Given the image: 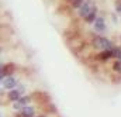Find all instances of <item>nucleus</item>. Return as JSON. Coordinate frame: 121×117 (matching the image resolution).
Masks as SVG:
<instances>
[{
	"mask_svg": "<svg viewBox=\"0 0 121 117\" xmlns=\"http://www.w3.org/2000/svg\"><path fill=\"white\" fill-rule=\"evenodd\" d=\"M90 47L94 50H99V51H103V50H111L114 47L113 41L107 37H103L100 34H93L90 40Z\"/></svg>",
	"mask_w": 121,
	"mask_h": 117,
	"instance_id": "f257e3e1",
	"label": "nucleus"
},
{
	"mask_svg": "<svg viewBox=\"0 0 121 117\" xmlns=\"http://www.w3.org/2000/svg\"><path fill=\"white\" fill-rule=\"evenodd\" d=\"M31 97L39 106H44V104H47V103L51 102V96L47 92H44V90H35V92H32L31 93Z\"/></svg>",
	"mask_w": 121,
	"mask_h": 117,
	"instance_id": "f03ea898",
	"label": "nucleus"
},
{
	"mask_svg": "<svg viewBox=\"0 0 121 117\" xmlns=\"http://www.w3.org/2000/svg\"><path fill=\"white\" fill-rule=\"evenodd\" d=\"M91 26H93V28H94V31H96L97 34H103V32H106V31H107L106 18H104L103 16H97Z\"/></svg>",
	"mask_w": 121,
	"mask_h": 117,
	"instance_id": "7ed1b4c3",
	"label": "nucleus"
},
{
	"mask_svg": "<svg viewBox=\"0 0 121 117\" xmlns=\"http://www.w3.org/2000/svg\"><path fill=\"white\" fill-rule=\"evenodd\" d=\"M35 113H37V107H34V106H31V104H27V106H24L21 110L16 112V113H14V117H34Z\"/></svg>",
	"mask_w": 121,
	"mask_h": 117,
	"instance_id": "20e7f679",
	"label": "nucleus"
},
{
	"mask_svg": "<svg viewBox=\"0 0 121 117\" xmlns=\"http://www.w3.org/2000/svg\"><path fill=\"white\" fill-rule=\"evenodd\" d=\"M94 4H96L94 0H85L83 4L78 9V17H79V18H83V17L91 10V7H93Z\"/></svg>",
	"mask_w": 121,
	"mask_h": 117,
	"instance_id": "39448f33",
	"label": "nucleus"
},
{
	"mask_svg": "<svg viewBox=\"0 0 121 117\" xmlns=\"http://www.w3.org/2000/svg\"><path fill=\"white\" fill-rule=\"evenodd\" d=\"M20 82H18V79L14 76V75H11V76H6L4 78V81H3V83H1V86L6 89V90H10V89H14L17 88V85H18Z\"/></svg>",
	"mask_w": 121,
	"mask_h": 117,
	"instance_id": "423d86ee",
	"label": "nucleus"
},
{
	"mask_svg": "<svg viewBox=\"0 0 121 117\" xmlns=\"http://www.w3.org/2000/svg\"><path fill=\"white\" fill-rule=\"evenodd\" d=\"M93 59L94 61H99V62H107V61L113 59V52H111V50H103L99 54H96Z\"/></svg>",
	"mask_w": 121,
	"mask_h": 117,
	"instance_id": "0eeeda50",
	"label": "nucleus"
},
{
	"mask_svg": "<svg viewBox=\"0 0 121 117\" xmlns=\"http://www.w3.org/2000/svg\"><path fill=\"white\" fill-rule=\"evenodd\" d=\"M99 16V7L94 4L93 7H91V10L83 17V21L86 23V24H93V21L96 20V17Z\"/></svg>",
	"mask_w": 121,
	"mask_h": 117,
	"instance_id": "6e6552de",
	"label": "nucleus"
},
{
	"mask_svg": "<svg viewBox=\"0 0 121 117\" xmlns=\"http://www.w3.org/2000/svg\"><path fill=\"white\" fill-rule=\"evenodd\" d=\"M16 71H17V65L14 62H6V63H3V75H4V78L14 75Z\"/></svg>",
	"mask_w": 121,
	"mask_h": 117,
	"instance_id": "1a4fd4ad",
	"label": "nucleus"
},
{
	"mask_svg": "<svg viewBox=\"0 0 121 117\" xmlns=\"http://www.w3.org/2000/svg\"><path fill=\"white\" fill-rule=\"evenodd\" d=\"M23 94L20 93V90L17 88H14V89H10V90H7V94H6V97H7V100L9 102H16V100H18L20 97H21Z\"/></svg>",
	"mask_w": 121,
	"mask_h": 117,
	"instance_id": "9d476101",
	"label": "nucleus"
},
{
	"mask_svg": "<svg viewBox=\"0 0 121 117\" xmlns=\"http://www.w3.org/2000/svg\"><path fill=\"white\" fill-rule=\"evenodd\" d=\"M17 102H18V103H20V104L24 107V106L30 104L31 102H32V97H31V94H23V96H21V97H20Z\"/></svg>",
	"mask_w": 121,
	"mask_h": 117,
	"instance_id": "9b49d317",
	"label": "nucleus"
},
{
	"mask_svg": "<svg viewBox=\"0 0 121 117\" xmlns=\"http://www.w3.org/2000/svg\"><path fill=\"white\" fill-rule=\"evenodd\" d=\"M111 52H113V58L114 59H120V57H121V47L114 45V47L111 48Z\"/></svg>",
	"mask_w": 121,
	"mask_h": 117,
	"instance_id": "f8f14e48",
	"label": "nucleus"
},
{
	"mask_svg": "<svg viewBox=\"0 0 121 117\" xmlns=\"http://www.w3.org/2000/svg\"><path fill=\"white\" fill-rule=\"evenodd\" d=\"M111 69H113V72H116V73H121V62L118 59H116V61L113 62Z\"/></svg>",
	"mask_w": 121,
	"mask_h": 117,
	"instance_id": "ddd939ff",
	"label": "nucleus"
},
{
	"mask_svg": "<svg viewBox=\"0 0 121 117\" xmlns=\"http://www.w3.org/2000/svg\"><path fill=\"white\" fill-rule=\"evenodd\" d=\"M83 1H85V0H72V1L69 3V6L72 7V10H78V9L83 4Z\"/></svg>",
	"mask_w": 121,
	"mask_h": 117,
	"instance_id": "4468645a",
	"label": "nucleus"
},
{
	"mask_svg": "<svg viewBox=\"0 0 121 117\" xmlns=\"http://www.w3.org/2000/svg\"><path fill=\"white\" fill-rule=\"evenodd\" d=\"M110 79H111L113 83H121V73H116V72H113L111 76H110Z\"/></svg>",
	"mask_w": 121,
	"mask_h": 117,
	"instance_id": "2eb2a0df",
	"label": "nucleus"
},
{
	"mask_svg": "<svg viewBox=\"0 0 121 117\" xmlns=\"http://www.w3.org/2000/svg\"><path fill=\"white\" fill-rule=\"evenodd\" d=\"M17 89L20 90V93H21V94H26V90H27L26 85H23V83H18V85H17Z\"/></svg>",
	"mask_w": 121,
	"mask_h": 117,
	"instance_id": "dca6fc26",
	"label": "nucleus"
},
{
	"mask_svg": "<svg viewBox=\"0 0 121 117\" xmlns=\"http://www.w3.org/2000/svg\"><path fill=\"white\" fill-rule=\"evenodd\" d=\"M114 6H116V11L121 16V0H116V4Z\"/></svg>",
	"mask_w": 121,
	"mask_h": 117,
	"instance_id": "f3484780",
	"label": "nucleus"
},
{
	"mask_svg": "<svg viewBox=\"0 0 121 117\" xmlns=\"http://www.w3.org/2000/svg\"><path fill=\"white\" fill-rule=\"evenodd\" d=\"M6 94H7V90L3 88V86H0V97H4Z\"/></svg>",
	"mask_w": 121,
	"mask_h": 117,
	"instance_id": "a211bd4d",
	"label": "nucleus"
},
{
	"mask_svg": "<svg viewBox=\"0 0 121 117\" xmlns=\"http://www.w3.org/2000/svg\"><path fill=\"white\" fill-rule=\"evenodd\" d=\"M1 71H3V63L0 62V72H1Z\"/></svg>",
	"mask_w": 121,
	"mask_h": 117,
	"instance_id": "6ab92c4d",
	"label": "nucleus"
},
{
	"mask_svg": "<svg viewBox=\"0 0 121 117\" xmlns=\"http://www.w3.org/2000/svg\"><path fill=\"white\" fill-rule=\"evenodd\" d=\"M38 117H48L47 114H38Z\"/></svg>",
	"mask_w": 121,
	"mask_h": 117,
	"instance_id": "aec40b11",
	"label": "nucleus"
},
{
	"mask_svg": "<svg viewBox=\"0 0 121 117\" xmlns=\"http://www.w3.org/2000/svg\"><path fill=\"white\" fill-rule=\"evenodd\" d=\"M70 1H72V0H65V3H66V4H69Z\"/></svg>",
	"mask_w": 121,
	"mask_h": 117,
	"instance_id": "412c9836",
	"label": "nucleus"
},
{
	"mask_svg": "<svg viewBox=\"0 0 121 117\" xmlns=\"http://www.w3.org/2000/svg\"><path fill=\"white\" fill-rule=\"evenodd\" d=\"M118 61H120V62H121V57H120V59H118Z\"/></svg>",
	"mask_w": 121,
	"mask_h": 117,
	"instance_id": "4be33fe9",
	"label": "nucleus"
},
{
	"mask_svg": "<svg viewBox=\"0 0 121 117\" xmlns=\"http://www.w3.org/2000/svg\"><path fill=\"white\" fill-rule=\"evenodd\" d=\"M0 117H1V114H0Z\"/></svg>",
	"mask_w": 121,
	"mask_h": 117,
	"instance_id": "5701e85b",
	"label": "nucleus"
},
{
	"mask_svg": "<svg viewBox=\"0 0 121 117\" xmlns=\"http://www.w3.org/2000/svg\"><path fill=\"white\" fill-rule=\"evenodd\" d=\"M120 40H121V37H120Z\"/></svg>",
	"mask_w": 121,
	"mask_h": 117,
	"instance_id": "b1692460",
	"label": "nucleus"
},
{
	"mask_svg": "<svg viewBox=\"0 0 121 117\" xmlns=\"http://www.w3.org/2000/svg\"><path fill=\"white\" fill-rule=\"evenodd\" d=\"M34 117H35V116H34Z\"/></svg>",
	"mask_w": 121,
	"mask_h": 117,
	"instance_id": "393cba45",
	"label": "nucleus"
}]
</instances>
